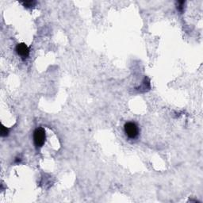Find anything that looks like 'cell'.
Returning <instances> with one entry per match:
<instances>
[{
	"label": "cell",
	"instance_id": "cell-6",
	"mask_svg": "<svg viewBox=\"0 0 203 203\" xmlns=\"http://www.w3.org/2000/svg\"><path fill=\"white\" fill-rule=\"evenodd\" d=\"M184 3L185 2H183V1H180V2H178V6H177V9H178V10H179L180 12H182L183 11V9H184V7H183V6H184Z\"/></svg>",
	"mask_w": 203,
	"mask_h": 203
},
{
	"label": "cell",
	"instance_id": "cell-5",
	"mask_svg": "<svg viewBox=\"0 0 203 203\" xmlns=\"http://www.w3.org/2000/svg\"><path fill=\"white\" fill-rule=\"evenodd\" d=\"M8 133H9V129L2 125V127H1V136H2V137H6L8 135Z\"/></svg>",
	"mask_w": 203,
	"mask_h": 203
},
{
	"label": "cell",
	"instance_id": "cell-2",
	"mask_svg": "<svg viewBox=\"0 0 203 203\" xmlns=\"http://www.w3.org/2000/svg\"><path fill=\"white\" fill-rule=\"evenodd\" d=\"M124 130L129 138L130 139H135L138 137L139 133V128L137 125L134 122H127L125 124L124 126Z\"/></svg>",
	"mask_w": 203,
	"mask_h": 203
},
{
	"label": "cell",
	"instance_id": "cell-4",
	"mask_svg": "<svg viewBox=\"0 0 203 203\" xmlns=\"http://www.w3.org/2000/svg\"><path fill=\"white\" fill-rule=\"evenodd\" d=\"M23 6L26 8H31L33 6H34V5L36 4L35 1H25V2H23Z\"/></svg>",
	"mask_w": 203,
	"mask_h": 203
},
{
	"label": "cell",
	"instance_id": "cell-3",
	"mask_svg": "<svg viewBox=\"0 0 203 203\" xmlns=\"http://www.w3.org/2000/svg\"><path fill=\"white\" fill-rule=\"evenodd\" d=\"M16 52H17L18 55L21 57L23 61L27 59L29 56V48L26 45L24 44V43L17 45V46H16Z\"/></svg>",
	"mask_w": 203,
	"mask_h": 203
},
{
	"label": "cell",
	"instance_id": "cell-1",
	"mask_svg": "<svg viewBox=\"0 0 203 203\" xmlns=\"http://www.w3.org/2000/svg\"><path fill=\"white\" fill-rule=\"evenodd\" d=\"M46 140L45 131L43 128L40 127L35 129L33 132V142L37 148H41Z\"/></svg>",
	"mask_w": 203,
	"mask_h": 203
}]
</instances>
